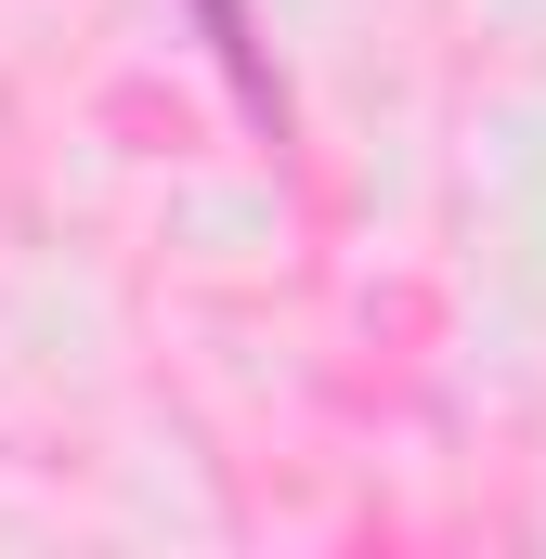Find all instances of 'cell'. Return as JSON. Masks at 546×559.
<instances>
[{
  "instance_id": "1",
  "label": "cell",
  "mask_w": 546,
  "mask_h": 559,
  "mask_svg": "<svg viewBox=\"0 0 546 559\" xmlns=\"http://www.w3.org/2000/svg\"><path fill=\"white\" fill-rule=\"evenodd\" d=\"M195 26H209V52H222L235 105H248L261 131H286V92H273V66H261V26H248V0H195Z\"/></svg>"
}]
</instances>
